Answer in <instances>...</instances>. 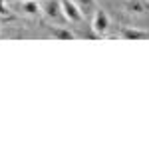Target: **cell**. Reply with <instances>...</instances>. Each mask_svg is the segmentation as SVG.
<instances>
[{"mask_svg":"<svg viewBox=\"0 0 149 149\" xmlns=\"http://www.w3.org/2000/svg\"><path fill=\"white\" fill-rule=\"evenodd\" d=\"M40 8H42V12H44V16H46L48 20H52V22H56V24L68 22L66 16H64L60 0H40Z\"/></svg>","mask_w":149,"mask_h":149,"instance_id":"6da1fadb","label":"cell"},{"mask_svg":"<svg viewBox=\"0 0 149 149\" xmlns=\"http://www.w3.org/2000/svg\"><path fill=\"white\" fill-rule=\"evenodd\" d=\"M92 30L100 38L107 34V30H109V16H107L105 10L95 8V12H93V16H92Z\"/></svg>","mask_w":149,"mask_h":149,"instance_id":"7a4b0ae2","label":"cell"},{"mask_svg":"<svg viewBox=\"0 0 149 149\" xmlns=\"http://www.w3.org/2000/svg\"><path fill=\"white\" fill-rule=\"evenodd\" d=\"M60 2H62V10H64V16H66L68 22H74V24L84 22L86 16L81 14V10L78 8V4L74 0H60Z\"/></svg>","mask_w":149,"mask_h":149,"instance_id":"3957f363","label":"cell"},{"mask_svg":"<svg viewBox=\"0 0 149 149\" xmlns=\"http://www.w3.org/2000/svg\"><path fill=\"white\" fill-rule=\"evenodd\" d=\"M18 10L26 14V16H30V18H34L38 16L42 8H40V0H16V4H14Z\"/></svg>","mask_w":149,"mask_h":149,"instance_id":"277c9868","label":"cell"},{"mask_svg":"<svg viewBox=\"0 0 149 149\" xmlns=\"http://www.w3.org/2000/svg\"><path fill=\"white\" fill-rule=\"evenodd\" d=\"M121 38L129 40V42H141V40H149L147 30H139V28H131V26H123L121 28Z\"/></svg>","mask_w":149,"mask_h":149,"instance_id":"5b68a950","label":"cell"},{"mask_svg":"<svg viewBox=\"0 0 149 149\" xmlns=\"http://www.w3.org/2000/svg\"><path fill=\"white\" fill-rule=\"evenodd\" d=\"M50 36H52V38H56V40H74V38H76V34H74L72 30L64 28V26H60V24H58L56 28H52Z\"/></svg>","mask_w":149,"mask_h":149,"instance_id":"8992f818","label":"cell"},{"mask_svg":"<svg viewBox=\"0 0 149 149\" xmlns=\"http://www.w3.org/2000/svg\"><path fill=\"white\" fill-rule=\"evenodd\" d=\"M78 4V8L81 10L84 16H93L95 12V0H74Z\"/></svg>","mask_w":149,"mask_h":149,"instance_id":"52a82bcc","label":"cell"},{"mask_svg":"<svg viewBox=\"0 0 149 149\" xmlns=\"http://www.w3.org/2000/svg\"><path fill=\"white\" fill-rule=\"evenodd\" d=\"M125 10L135 12V14H143L145 12V4L141 0H125Z\"/></svg>","mask_w":149,"mask_h":149,"instance_id":"ba28073f","label":"cell"},{"mask_svg":"<svg viewBox=\"0 0 149 149\" xmlns=\"http://www.w3.org/2000/svg\"><path fill=\"white\" fill-rule=\"evenodd\" d=\"M0 16L2 18H8L10 16V8H8V4L4 0H0Z\"/></svg>","mask_w":149,"mask_h":149,"instance_id":"9c48e42d","label":"cell"}]
</instances>
